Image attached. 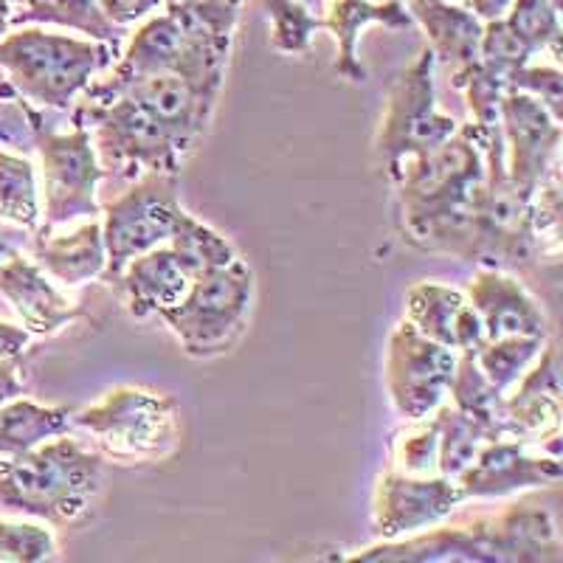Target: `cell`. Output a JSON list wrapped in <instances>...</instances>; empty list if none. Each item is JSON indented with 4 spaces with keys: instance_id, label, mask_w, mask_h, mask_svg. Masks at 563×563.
Returning <instances> with one entry per match:
<instances>
[{
    "instance_id": "6da1fadb",
    "label": "cell",
    "mask_w": 563,
    "mask_h": 563,
    "mask_svg": "<svg viewBox=\"0 0 563 563\" xmlns=\"http://www.w3.org/2000/svg\"><path fill=\"white\" fill-rule=\"evenodd\" d=\"M220 93L178 74L139 79L113 97L77 99L70 119L88 128L108 175H178L209 133Z\"/></svg>"
},
{
    "instance_id": "7a4b0ae2",
    "label": "cell",
    "mask_w": 563,
    "mask_h": 563,
    "mask_svg": "<svg viewBox=\"0 0 563 563\" xmlns=\"http://www.w3.org/2000/svg\"><path fill=\"white\" fill-rule=\"evenodd\" d=\"M391 186L406 243L474 263L476 206L485 186L482 124H460L445 144L404 161Z\"/></svg>"
},
{
    "instance_id": "3957f363",
    "label": "cell",
    "mask_w": 563,
    "mask_h": 563,
    "mask_svg": "<svg viewBox=\"0 0 563 563\" xmlns=\"http://www.w3.org/2000/svg\"><path fill=\"white\" fill-rule=\"evenodd\" d=\"M561 536L552 512L510 505L493 516L451 521L417 536L378 541L341 558L346 563H558Z\"/></svg>"
},
{
    "instance_id": "277c9868",
    "label": "cell",
    "mask_w": 563,
    "mask_h": 563,
    "mask_svg": "<svg viewBox=\"0 0 563 563\" xmlns=\"http://www.w3.org/2000/svg\"><path fill=\"white\" fill-rule=\"evenodd\" d=\"M104 462L68 434L0 460V507L52 527L79 525L102 490Z\"/></svg>"
},
{
    "instance_id": "5b68a950",
    "label": "cell",
    "mask_w": 563,
    "mask_h": 563,
    "mask_svg": "<svg viewBox=\"0 0 563 563\" xmlns=\"http://www.w3.org/2000/svg\"><path fill=\"white\" fill-rule=\"evenodd\" d=\"M119 48L90 37L20 26L0 37V70L9 88L26 102L48 110H70L93 77L104 74Z\"/></svg>"
},
{
    "instance_id": "8992f818",
    "label": "cell",
    "mask_w": 563,
    "mask_h": 563,
    "mask_svg": "<svg viewBox=\"0 0 563 563\" xmlns=\"http://www.w3.org/2000/svg\"><path fill=\"white\" fill-rule=\"evenodd\" d=\"M74 429L93 440L102 460L153 465L178 451L180 409L164 391L115 386L99 404L74 411Z\"/></svg>"
},
{
    "instance_id": "52a82bcc",
    "label": "cell",
    "mask_w": 563,
    "mask_h": 563,
    "mask_svg": "<svg viewBox=\"0 0 563 563\" xmlns=\"http://www.w3.org/2000/svg\"><path fill=\"white\" fill-rule=\"evenodd\" d=\"M34 153L40 158V229L54 231L77 220L99 218V184L108 178L93 150L88 128L74 122V128L59 133L45 122V115L29 102Z\"/></svg>"
},
{
    "instance_id": "ba28073f",
    "label": "cell",
    "mask_w": 563,
    "mask_h": 563,
    "mask_svg": "<svg viewBox=\"0 0 563 563\" xmlns=\"http://www.w3.org/2000/svg\"><path fill=\"white\" fill-rule=\"evenodd\" d=\"M254 271L243 256L195 276L184 299L158 319L189 358H218L243 339L254 308Z\"/></svg>"
},
{
    "instance_id": "9c48e42d",
    "label": "cell",
    "mask_w": 563,
    "mask_h": 563,
    "mask_svg": "<svg viewBox=\"0 0 563 563\" xmlns=\"http://www.w3.org/2000/svg\"><path fill=\"white\" fill-rule=\"evenodd\" d=\"M434 74L437 59L429 45H426L415 57V63L406 65L391 79L384 115H380L378 139H375L380 167H384L389 180H395L404 161L431 153L440 144H445L460 128L454 115L442 113L437 108Z\"/></svg>"
},
{
    "instance_id": "30bf717a",
    "label": "cell",
    "mask_w": 563,
    "mask_h": 563,
    "mask_svg": "<svg viewBox=\"0 0 563 563\" xmlns=\"http://www.w3.org/2000/svg\"><path fill=\"white\" fill-rule=\"evenodd\" d=\"M482 150H485V186L476 206L474 263L530 265L532 260H538L530 198L507 175L499 122L482 124Z\"/></svg>"
},
{
    "instance_id": "8fae6325",
    "label": "cell",
    "mask_w": 563,
    "mask_h": 563,
    "mask_svg": "<svg viewBox=\"0 0 563 563\" xmlns=\"http://www.w3.org/2000/svg\"><path fill=\"white\" fill-rule=\"evenodd\" d=\"M180 206L178 175H139L128 192L102 206V238L108 265L102 279L113 282L133 256L169 243L178 223Z\"/></svg>"
},
{
    "instance_id": "7c38bea8",
    "label": "cell",
    "mask_w": 563,
    "mask_h": 563,
    "mask_svg": "<svg viewBox=\"0 0 563 563\" xmlns=\"http://www.w3.org/2000/svg\"><path fill=\"white\" fill-rule=\"evenodd\" d=\"M460 352L426 339L409 324L391 330L384 355V380L391 409L404 420H426L449 400Z\"/></svg>"
},
{
    "instance_id": "4fadbf2b",
    "label": "cell",
    "mask_w": 563,
    "mask_h": 563,
    "mask_svg": "<svg viewBox=\"0 0 563 563\" xmlns=\"http://www.w3.org/2000/svg\"><path fill=\"white\" fill-rule=\"evenodd\" d=\"M460 482L449 476H409L389 467L372 490V532L380 541L417 536L422 530L454 519L465 505Z\"/></svg>"
},
{
    "instance_id": "5bb4252c",
    "label": "cell",
    "mask_w": 563,
    "mask_h": 563,
    "mask_svg": "<svg viewBox=\"0 0 563 563\" xmlns=\"http://www.w3.org/2000/svg\"><path fill=\"white\" fill-rule=\"evenodd\" d=\"M499 133L507 175L527 198H532L552 164L561 161V122L538 99L507 90L499 102Z\"/></svg>"
},
{
    "instance_id": "9a60e30c",
    "label": "cell",
    "mask_w": 563,
    "mask_h": 563,
    "mask_svg": "<svg viewBox=\"0 0 563 563\" xmlns=\"http://www.w3.org/2000/svg\"><path fill=\"white\" fill-rule=\"evenodd\" d=\"M563 479L558 454H532V445L519 440H487L476 460L460 474L465 499H505L512 493L555 487Z\"/></svg>"
},
{
    "instance_id": "2e32d148",
    "label": "cell",
    "mask_w": 563,
    "mask_h": 563,
    "mask_svg": "<svg viewBox=\"0 0 563 563\" xmlns=\"http://www.w3.org/2000/svg\"><path fill=\"white\" fill-rule=\"evenodd\" d=\"M561 355L552 341L541 350L536 364L505 395L499 420V440H519L541 445L561 437Z\"/></svg>"
},
{
    "instance_id": "e0dca14e",
    "label": "cell",
    "mask_w": 563,
    "mask_h": 563,
    "mask_svg": "<svg viewBox=\"0 0 563 563\" xmlns=\"http://www.w3.org/2000/svg\"><path fill=\"white\" fill-rule=\"evenodd\" d=\"M0 296L12 305L20 327L40 339L57 335L63 327L85 316L82 305L65 296L57 282L20 251L0 260Z\"/></svg>"
},
{
    "instance_id": "ac0fdd59",
    "label": "cell",
    "mask_w": 563,
    "mask_h": 563,
    "mask_svg": "<svg viewBox=\"0 0 563 563\" xmlns=\"http://www.w3.org/2000/svg\"><path fill=\"white\" fill-rule=\"evenodd\" d=\"M465 294L482 321L485 339L501 335H538L550 339V319L536 296L516 276L496 265H482L465 285Z\"/></svg>"
},
{
    "instance_id": "d6986e66",
    "label": "cell",
    "mask_w": 563,
    "mask_h": 563,
    "mask_svg": "<svg viewBox=\"0 0 563 563\" xmlns=\"http://www.w3.org/2000/svg\"><path fill=\"white\" fill-rule=\"evenodd\" d=\"M406 321L417 333L454 352L476 350L485 341V330L465 290L442 282H417L406 290Z\"/></svg>"
},
{
    "instance_id": "ffe728a7",
    "label": "cell",
    "mask_w": 563,
    "mask_h": 563,
    "mask_svg": "<svg viewBox=\"0 0 563 563\" xmlns=\"http://www.w3.org/2000/svg\"><path fill=\"white\" fill-rule=\"evenodd\" d=\"M192 274L184 268L167 243L133 256L110 285L119 290L133 319H150L173 310L192 285Z\"/></svg>"
},
{
    "instance_id": "44dd1931",
    "label": "cell",
    "mask_w": 563,
    "mask_h": 563,
    "mask_svg": "<svg viewBox=\"0 0 563 563\" xmlns=\"http://www.w3.org/2000/svg\"><path fill=\"white\" fill-rule=\"evenodd\" d=\"M327 12L321 18L324 32L335 37V65L333 70L352 85L366 82V68L361 63L358 43L361 34L369 26H384L391 32H406L415 26L404 0H324Z\"/></svg>"
},
{
    "instance_id": "7402d4cb",
    "label": "cell",
    "mask_w": 563,
    "mask_h": 563,
    "mask_svg": "<svg viewBox=\"0 0 563 563\" xmlns=\"http://www.w3.org/2000/svg\"><path fill=\"white\" fill-rule=\"evenodd\" d=\"M32 260L63 288H79L102 279L108 265V249L102 238V220L90 218L70 234L34 231Z\"/></svg>"
},
{
    "instance_id": "603a6c76",
    "label": "cell",
    "mask_w": 563,
    "mask_h": 563,
    "mask_svg": "<svg viewBox=\"0 0 563 563\" xmlns=\"http://www.w3.org/2000/svg\"><path fill=\"white\" fill-rule=\"evenodd\" d=\"M411 20L426 32L437 65H449L451 74L479 59L485 23L465 3L456 0H409Z\"/></svg>"
},
{
    "instance_id": "cb8c5ba5",
    "label": "cell",
    "mask_w": 563,
    "mask_h": 563,
    "mask_svg": "<svg viewBox=\"0 0 563 563\" xmlns=\"http://www.w3.org/2000/svg\"><path fill=\"white\" fill-rule=\"evenodd\" d=\"M74 429L70 406H43L26 395L0 404V460L20 456Z\"/></svg>"
},
{
    "instance_id": "d4e9b609",
    "label": "cell",
    "mask_w": 563,
    "mask_h": 563,
    "mask_svg": "<svg viewBox=\"0 0 563 563\" xmlns=\"http://www.w3.org/2000/svg\"><path fill=\"white\" fill-rule=\"evenodd\" d=\"M59 26L119 48L124 29L113 26L97 0H20L12 9V26Z\"/></svg>"
},
{
    "instance_id": "484cf974",
    "label": "cell",
    "mask_w": 563,
    "mask_h": 563,
    "mask_svg": "<svg viewBox=\"0 0 563 563\" xmlns=\"http://www.w3.org/2000/svg\"><path fill=\"white\" fill-rule=\"evenodd\" d=\"M0 220L23 231L40 229L37 167L23 153L0 147Z\"/></svg>"
},
{
    "instance_id": "4316f807",
    "label": "cell",
    "mask_w": 563,
    "mask_h": 563,
    "mask_svg": "<svg viewBox=\"0 0 563 563\" xmlns=\"http://www.w3.org/2000/svg\"><path fill=\"white\" fill-rule=\"evenodd\" d=\"M449 404L460 409L462 415L479 422L482 429L490 434V440H499V420L505 391H499L490 380L482 375V369L474 361V350L460 352L456 358L454 378L449 386Z\"/></svg>"
},
{
    "instance_id": "83f0119b",
    "label": "cell",
    "mask_w": 563,
    "mask_h": 563,
    "mask_svg": "<svg viewBox=\"0 0 563 563\" xmlns=\"http://www.w3.org/2000/svg\"><path fill=\"white\" fill-rule=\"evenodd\" d=\"M550 339L538 335H501V339H485L474 350V361L487 380L499 391H510L519 384L521 375L536 364L541 350Z\"/></svg>"
},
{
    "instance_id": "f1b7e54d",
    "label": "cell",
    "mask_w": 563,
    "mask_h": 563,
    "mask_svg": "<svg viewBox=\"0 0 563 563\" xmlns=\"http://www.w3.org/2000/svg\"><path fill=\"white\" fill-rule=\"evenodd\" d=\"M169 249L178 254V260L184 263V268L195 276L206 274V271L223 268L231 260H238V249L231 240H225L220 231H214L211 225L200 223L198 218H192L189 211H180L178 223L173 229V238H169Z\"/></svg>"
},
{
    "instance_id": "f546056e",
    "label": "cell",
    "mask_w": 563,
    "mask_h": 563,
    "mask_svg": "<svg viewBox=\"0 0 563 563\" xmlns=\"http://www.w3.org/2000/svg\"><path fill=\"white\" fill-rule=\"evenodd\" d=\"M505 23L530 48L532 57L550 54L552 63L561 59L563 26L558 0H512Z\"/></svg>"
},
{
    "instance_id": "4dcf8cb0",
    "label": "cell",
    "mask_w": 563,
    "mask_h": 563,
    "mask_svg": "<svg viewBox=\"0 0 563 563\" xmlns=\"http://www.w3.org/2000/svg\"><path fill=\"white\" fill-rule=\"evenodd\" d=\"M434 420L437 429H440V474L449 476V479H460L462 471L476 460L490 434L482 429L479 422L454 409L449 400L434 411Z\"/></svg>"
},
{
    "instance_id": "1f68e13d",
    "label": "cell",
    "mask_w": 563,
    "mask_h": 563,
    "mask_svg": "<svg viewBox=\"0 0 563 563\" xmlns=\"http://www.w3.org/2000/svg\"><path fill=\"white\" fill-rule=\"evenodd\" d=\"M391 465L400 474L434 476L440 474V429L434 415L426 420H404L389 440Z\"/></svg>"
},
{
    "instance_id": "d6a6232c",
    "label": "cell",
    "mask_w": 563,
    "mask_h": 563,
    "mask_svg": "<svg viewBox=\"0 0 563 563\" xmlns=\"http://www.w3.org/2000/svg\"><path fill=\"white\" fill-rule=\"evenodd\" d=\"M271 20V48L276 54H308L316 32H324L321 18H316L301 0H265Z\"/></svg>"
},
{
    "instance_id": "836d02e7",
    "label": "cell",
    "mask_w": 563,
    "mask_h": 563,
    "mask_svg": "<svg viewBox=\"0 0 563 563\" xmlns=\"http://www.w3.org/2000/svg\"><path fill=\"white\" fill-rule=\"evenodd\" d=\"M59 555L52 525L0 519V563H45Z\"/></svg>"
},
{
    "instance_id": "e575fe53",
    "label": "cell",
    "mask_w": 563,
    "mask_h": 563,
    "mask_svg": "<svg viewBox=\"0 0 563 563\" xmlns=\"http://www.w3.org/2000/svg\"><path fill=\"white\" fill-rule=\"evenodd\" d=\"M530 48L512 34V29L507 26L505 18L485 23L479 45V63L485 65V68H490L493 74H499V77L507 79L512 70L521 68V65L530 63Z\"/></svg>"
},
{
    "instance_id": "d590c367",
    "label": "cell",
    "mask_w": 563,
    "mask_h": 563,
    "mask_svg": "<svg viewBox=\"0 0 563 563\" xmlns=\"http://www.w3.org/2000/svg\"><path fill=\"white\" fill-rule=\"evenodd\" d=\"M507 90H519V93L538 99L558 122H563V74L558 63L536 65L530 59L507 77Z\"/></svg>"
},
{
    "instance_id": "8d00e7d4",
    "label": "cell",
    "mask_w": 563,
    "mask_h": 563,
    "mask_svg": "<svg viewBox=\"0 0 563 563\" xmlns=\"http://www.w3.org/2000/svg\"><path fill=\"white\" fill-rule=\"evenodd\" d=\"M104 18L119 29L139 26L141 20L164 9V0H97Z\"/></svg>"
},
{
    "instance_id": "74e56055",
    "label": "cell",
    "mask_w": 563,
    "mask_h": 563,
    "mask_svg": "<svg viewBox=\"0 0 563 563\" xmlns=\"http://www.w3.org/2000/svg\"><path fill=\"white\" fill-rule=\"evenodd\" d=\"M34 335L29 333L26 327L9 324V321H0V358L9 361H23V355L32 346Z\"/></svg>"
},
{
    "instance_id": "f35d334b",
    "label": "cell",
    "mask_w": 563,
    "mask_h": 563,
    "mask_svg": "<svg viewBox=\"0 0 563 563\" xmlns=\"http://www.w3.org/2000/svg\"><path fill=\"white\" fill-rule=\"evenodd\" d=\"M26 395V380L20 378V361L0 358V404Z\"/></svg>"
},
{
    "instance_id": "ab89813d",
    "label": "cell",
    "mask_w": 563,
    "mask_h": 563,
    "mask_svg": "<svg viewBox=\"0 0 563 563\" xmlns=\"http://www.w3.org/2000/svg\"><path fill=\"white\" fill-rule=\"evenodd\" d=\"M482 23H490V20H501L510 9L512 0H462Z\"/></svg>"
},
{
    "instance_id": "60d3db41",
    "label": "cell",
    "mask_w": 563,
    "mask_h": 563,
    "mask_svg": "<svg viewBox=\"0 0 563 563\" xmlns=\"http://www.w3.org/2000/svg\"><path fill=\"white\" fill-rule=\"evenodd\" d=\"M12 238H14V231H9V229H3V225H0V260H7L9 254H14V243H12Z\"/></svg>"
},
{
    "instance_id": "b9f144b4",
    "label": "cell",
    "mask_w": 563,
    "mask_h": 563,
    "mask_svg": "<svg viewBox=\"0 0 563 563\" xmlns=\"http://www.w3.org/2000/svg\"><path fill=\"white\" fill-rule=\"evenodd\" d=\"M12 29V7H9L7 0H0V37Z\"/></svg>"
},
{
    "instance_id": "7bdbcfd3",
    "label": "cell",
    "mask_w": 563,
    "mask_h": 563,
    "mask_svg": "<svg viewBox=\"0 0 563 563\" xmlns=\"http://www.w3.org/2000/svg\"><path fill=\"white\" fill-rule=\"evenodd\" d=\"M169 3H186V0H164V7H169ZM229 3H238V7H243V0H229Z\"/></svg>"
},
{
    "instance_id": "ee69618b",
    "label": "cell",
    "mask_w": 563,
    "mask_h": 563,
    "mask_svg": "<svg viewBox=\"0 0 563 563\" xmlns=\"http://www.w3.org/2000/svg\"><path fill=\"white\" fill-rule=\"evenodd\" d=\"M7 3H9V7H12V9L20 7V0H7Z\"/></svg>"
},
{
    "instance_id": "f6af8a7d",
    "label": "cell",
    "mask_w": 563,
    "mask_h": 563,
    "mask_svg": "<svg viewBox=\"0 0 563 563\" xmlns=\"http://www.w3.org/2000/svg\"><path fill=\"white\" fill-rule=\"evenodd\" d=\"M456 3H462V0H456Z\"/></svg>"
},
{
    "instance_id": "bcb514c9",
    "label": "cell",
    "mask_w": 563,
    "mask_h": 563,
    "mask_svg": "<svg viewBox=\"0 0 563 563\" xmlns=\"http://www.w3.org/2000/svg\"><path fill=\"white\" fill-rule=\"evenodd\" d=\"M558 3H561V0H558Z\"/></svg>"
}]
</instances>
